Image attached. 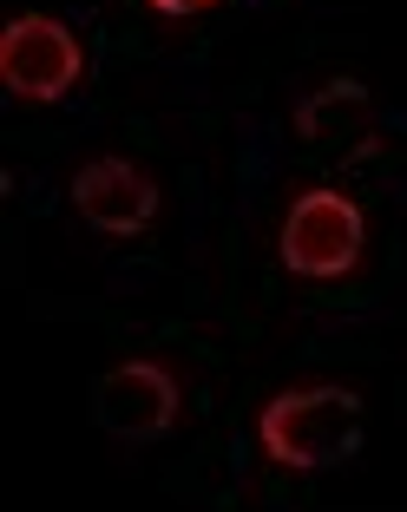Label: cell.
<instances>
[{
	"mask_svg": "<svg viewBox=\"0 0 407 512\" xmlns=\"http://www.w3.org/2000/svg\"><path fill=\"white\" fill-rule=\"evenodd\" d=\"M362 427H368L362 394L322 381V388H283L263 407L257 434H263V453H270L276 467L329 473V467H342V460L362 453Z\"/></svg>",
	"mask_w": 407,
	"mask_h": 512,
	"instance_id": "6da1fadb",
	"label": "cell"
},
{
	"mask_svg": "<svg viewBox=\"0 0 407 512\" xmlns=\"http://www.w3.org/2000/svg\"><path fill=\"white\" fill-rule=\"evenodd\" d=\"M362 204L348 191H329V184H316V191H302L296 204H289L283 230H276V256H283L289 276H309V283H329V276H348L355 270V256H362Z\"/></svg>",
	"mask_w": 407,
	"mask_h": 512,
	"instance_id": "7a4b0ae2",
	"label": "cell"
},
{
	"mask_svg": "<svg viewBox=\"0 0 407 512\" xmlns=\"http://www.w3.org/2000/svg\"><path fill=\"white\" fill-rule=\"evenodd\" d=\"M86 73V46L66 20L53 14H20L0 40V79L20 106H60Z\"/></svg>",
	"mask_w": 407,
	"mask_h": 512,
	"instance_id": "3957f363",
	"label": "cell"
},
{
	"mask_svg": "<svg viewBox=\"0 0 407 512\" xmlns=\"http://www.w3.org/2000/svg\"><path fill=\"white\" fill-rule=\"evenodd\" d=\"M92 421L119 440H158L178 421V381L158 362H119L92 381Z\"/></svg>",
	"mask_w": 407,
	"mask_h": 512,
	"instance_id": "277c9868",
	"label": "cell"
},
{
	"mask_svg": "<svg viewBox=\"0 0 407 512\" xmlns=\"http://www.w3.org/2000/svg\"><path fill=\"white\" fill-rule=\"evenodd\" d=\"M296 138L316 145L322 158H342V165H362L375 158L381 125H375V99H368L362 79H329L296 106Z\"/></svg>",
	"mask_w": 407,
	"mask_h": 512,
	"instance_id": "5b68a950",
	"label": "cell"
},
{
	"mask_svg": "<svg viewBox=\"0 0 407 512\" xmlns=\"http://www.w3.org/2000/svg\"><path fill=\"white\" fill-rule=\"evenodd\" d=\"M73 211L86 217L99 237H138L158 217V184L132 165V158H92L73 178Z\"/></svg>",
	"mask_w": 407,
	"mask_h": 512,
	"instance_id": "8992f818",
	"label": "cell"
},
{
	"mask_svg": "<svg viewBox=\"0 0 407 512\" xmlns=\"http://www.w3.org/2000/svg\"><path fill=\"white\" fill-rule=\"evenodd\" d=\"M145 7H158V14H204L217 0H145Z\"/></svg>",
	"mask_w": 407,
	"mask_h": 512,
	"instance_id": "52a82bcc",
	"label": "cell"
}]
</instances>
